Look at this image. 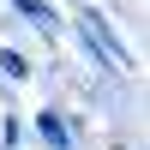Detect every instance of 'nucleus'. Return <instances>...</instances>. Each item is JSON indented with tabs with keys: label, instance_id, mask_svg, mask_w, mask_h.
<instances>
[{
	"label": "nucleus",
	"instance_id": "nucleus-1",
	"mask_svg": "<svg viewBox=\"0 0 150 150\" xmlns=\"http://www.w3.org/2000/svg\"><path fill=\"white\" fill-rule=\"evenodd\" d=\"M0 66H6L12 78H24V72H30V66H24V54H12V48H0Z\"/></svg>",
	"mask_w": 150,
	"mask_h": 150
},
{
	"label": "nucleus",
	"instance_id": "nucleus-2",
	"mask_svg": "<svg viewBox=\"0 0 150 150\" xmlns=\"http://www.w3.org/2000/svg\"><path fill=\"white\" fill-rule=\"evenodd\" d=\"M42 138H48V144H66V126H60V120L48 114V120H42Z\"/></svg>",
	"mask_w": 150,
	"mask_h": 150
}]
</instances>
